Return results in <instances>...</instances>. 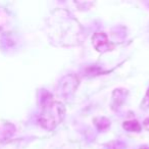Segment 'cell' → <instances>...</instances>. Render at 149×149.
I'll return each mask as SVG.
<instances>
[{"label": "cell", "mask_w": 149, "mask_h": 149, "mask_svg": "<svg viewBox=\"0 0 149 149\" xmlns=\"http://www.w3.org/2000/svg\"><path fill=\"white\" fill-rule=\"evenodd\" d=\"M124 128L130 131V132H139L141 127L137 120H131V122H125Z\"/></svg>", "instance_id": "obj_1"}, {"label": "cell", "mask_w": 149, "mask_h": 149, "mask_svg": "<svg viewBox=\"0 0 149 149\" xmlns=\"http://www.w3.org/2000/svg\"><path fill=\"white\" fill-rule=\"evenodd\" d=\"M139 149H149V148H147V147H141V148H139Z\"/></svg>", "instance_id": "obj_2"}, {"label": "cell", "mask_w": 149, "mask_h": 149, "mask_svg": "<svg viewBox=\"0 0 149 149\" xmlns=\"http://www.w3.org/2000/svg\"><path fill=\"white\" fill-rule=\"evenodd\" d=\"M148 94H149V92H148Z\"/></svg>", "instance_id": "obj_3"}]
</instances>
